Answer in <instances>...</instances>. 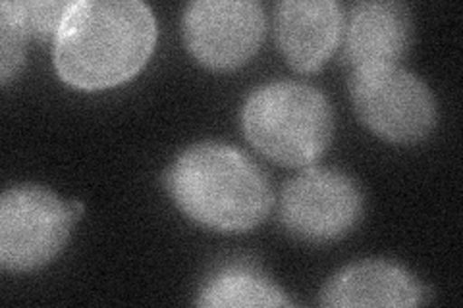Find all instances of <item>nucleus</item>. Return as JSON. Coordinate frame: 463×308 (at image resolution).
Returning <instances> with one entry per match:
<instances>
[{
    "mask_svg": "<svg viewBox=\"0 0 463 308\" xmlns=\"http://www.w3.org/2000/svg\"><path fill=\"white\" fill-rule=\"evenodd\" d=\"M156 33L153 10L137 0L74 3L54 37V68L76 89H109L147 64Z\"/></svg>",
    "mask_w": 463,
    "mask_h": 308,
    "instance_id": "nucleus-1",
    "label": "nucleus"
},
{
    "mask_svg": "<svg viewBox=\"0 0 463 308\" xmlns=\"http://www.w3.org/2000/svg\"><path fill=\"white\" fill-rule=\"evenodd\" d=\"M166 185L187 218L216 231L253 229L272 209V187L263 170L222 143L185 149L174 160Z\"/></svg>",
    "mask_w": 463,
    "mask_h": 308,
    "instance_id": "nucleus-2",
    "label": "nucleus"
},
{
    "mask_svg": "<svg viewBox=\"0 0 463 308\" xmlns=\"http://www.w3.org/2000/svg\"><path fill=\"white\" fill-rule=\"evenodd\" d=\"M243 134L272 163L309 168L335 134L328 98L306 83L277 81L255 89L241 110Z\"/></svg>",
    "mask_w": 463,
    "mask_h": 308,
    "instance_id": "nucleus-3",
    "label": "nucleus"
},
{
    "mask_svg": "<svg viewBox=\"0 0 463 308\" xmlns=\"http://www.w3.org/2000/svg\"><path fill=\"white\" fill-rule=\"evenodd\" d=\"M347 87L357 118L390 143L423 141L437 124L430 89L400 66L354 70Z\"/></svg>",
    "mask_w": 463,
    "mask_h": 308,
    "instance_id": "nucleus-4",
    "label": "nucleus"
},
{
    "mask_svg": "<svg viewBox=\"0 0 463 308\" xmlns=\"http://www.w3.org/2000/svg\"><path fill=\"white\" fill-rule=\"evenodd\" d=\"M70 204L37 185L12 187L0 199V266L32 272L62 251L74 222Z\"/></svg>",
    "mask_w": 463,
    "mask_h": 308,
    "instance_id": "nucleus-5",
    "label": "nucleus"
},
{
    "mask_svg": "<svg viewBox=\"0 0 463 308\" xmlns=\"http://www.w3.org/2000/svg\"><path fill=\"white\" fill-rule=\"evenodd\" d=\"M364 216V193L350 175L307 168L289 180L280 195V219L292 236L326 243L350 233Z\"/></svg>",
    "mask_w": 463,
    "mask_h": 308,
    "instance_id": "nucleus-6",
    "label": "nucleus"
},
{
    "mask_svg": "<svg viewBox=\"0 0 463 308\" xmlns=\"http://www.w3.org/2000/svg\"><path fill=\"white\" fill-rule=\"evenodd\" d=\"M265 25V10L255 0H197L184 12L182 33L197 62L234 70L259 51Z\"/></svg>",
    "mask_w": 463,
    "mask_h": 308,
    "instance_id": "nucleus-7",
    "label": "nucleus"
},
{
    "mask_svg": "<svg viewBox=\"0 0 463 308\" xmlns=\"http://www.w3.org/2000/svg\"><path fill=\"white\" fill-rule=\"evenodd\" d=\"M344 27L342 6L335 0H284L274 8V32L286 62L311 73L336 51Z\"/></svg>",
    "mask_w": 463,
    "mask_h": 308,
    "instance_id": "nucleus-8",
    "label": "nucleus"
},
{
    "mask_svg": "<svg viewBox=\"0 0 463 308\" xmlns=\"http://www.w3.org/2000/svg\"><path fill=\"white\" fill-rule=\"evenodd\" d=\"M413 23L402 3H359L345 35V62L352 70L398 66L410 51Z\"/></svg>",
    "mask_w": 463,
    "mask_h": 308,
    "instance_id": "nucleus-9",
    "label": "nucleus"
},
{
    "mask_svg": "<svg viewBox=\"0 0 463 308\" xmlns=\"http://www.w3.org/2000/svg\"><path fill=\"white\" fill-rule=\"evenodd\" d=\"M425 301L423 284L388 260H364L345 266L321 291L323 306H417Z\"/></svg>",
    "mask_w": 463,
    "mask_h": 308,
    "instance_id": "nucleus-10",
    "label": "nucleus"
},
{
    "mask_svg": "<svg viewBox=\"0 0 463 308\" xmlns=\"http://www.w3.org/2000/svg\"><path fill=\"white\" fill-rule=\"evenodd\" d=\"M195 303L207 308L292 306V301L277 284L245 264H232L209 277Z\"/></svg>",
    "mask_w": 463,
    "mask_h": 308,
    "instance_id": "nucleus-11",
    "label": "nucleus"
},
{
    "mask_svg": "<svg viewBox=\"0 0 463 308\" xmlns=\"http://www.w3.org/2000/svg\"><path fill=\"white\" fill-rule=\"evenodd\" d=\"M27 32L10 0L0 3V81L8 85L24 66Z\"/></svg>",
    "mask_w": 463,
    "mask_h": 308,
    "instance_id": "nucleus-12",
    "label": "nucleus"
},
{
    "mask_svg": "<svg viewBox=\"0 0 463 308\" xmlns=\"http://www.w3.org/2000/svg\"><path fill=\"white\" fill-rule=\"evenodd\" d=\"M74 3H14L27 35L39 39L56 37L70 6Z\"/></svg>",
    "mask_w": 463,
    "mask_h": 308,
    "instance_id": "nucleus-13",
    "label": "nucleus"
}]
</instances>
